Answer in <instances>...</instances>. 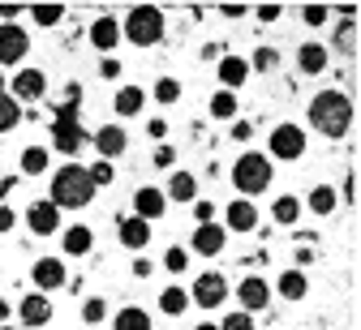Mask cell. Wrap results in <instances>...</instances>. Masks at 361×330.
Listing matches in <instances>:
<instances>
[{
	"label": "cell",
	"mask_w": 361,
	"mask_h": 330,
	"mask_svg": "<svg viewBox=\"0 0 361 330\" xmlns=\"http://www.w3.org/2000/svg\"><path fill=\"white\" fill-rule=\"evenodd\" d=\"M90 198H95V184H90L82 163H65L52 172V198L48 202L56 210H82V206H90Z\"/></svg>",
	"instance_id": "6da1fadb"
},
{
	"label": "cell",
	"mask_w": 361,
	"mask_h": 330,
	"mask_svg": "<svg viewBox=\"0 0 361 330\" xmlns=\"http://www.w3.org/2000/svg\"><path fill=\"white\" fill-rule=\"evenodd\" d=\"M310 125L319 129L323 137H344L348 125H353V103H348V94H344V90H323V94H314V103H310Z\"/></svg>",
	"instance_id": "7a4b0ae2"
},
{
	"label": "cell",
	"mask_w": 361,
	"mask_h": 330,
	"mask_svg": "<svg viewBox=\"0 0 361 330\" xmlns=\"http://www.w3.org/2000/svg\"><path fill=\"white\" fill-rule=\"evenodd\" d=\"M271 176H276V167H271V159L267 155H258V151H245L237 163H233V189L241 198H258L262 189H271Z\"/></svg>",
	"instance_id": "3957f363"
},
{
	"label": "cell",
	"mask_w": 361,
	"mask_h": 330,
	"mask_svg": "<svg viewBox=\"0 0 361 330\" xmlns=\"http://www.w3.org/2000/svg\"><path fill=\"white\" fill-rule=\"evenodd\" d=\"M121 34H125L133 47H155V43L164 39V9H155V5L129 9L125 22H121Z\"/></svg>",
	"instance_id": "277c9868"
},
{
	"label": "cell",
	"mask_w": 361,
	"mask_h": 330,
	"mask_svg": "<svg viewBox=\"0 0 361 330\" xmlns=\"http://www.w3.org/2000/svg\"><path fill=\"white\" fill-rule=\"evenodd\" d=\"M305 155V129L284 120L271 129V141H267V159H284V163H297Z\"/></svg>",
	"instance_id": "5b68a950"
},
{
	"label": "cell",
	"mask_w": 361,
	"mask_h": 330,
	"mask_svg": "<svg viewBox=\"0 0 361 330\" xmlns=\"http://www.w3.org/2000/svg\"><path fill=\"white\" fill-rule=\"evenodd\" d=\"M190 300L198 309H219L228 300V279H224V270H202L194 279V288H190Z\"/></svg>",
	"instance_id": "8992f818"
},
{
	"label": "cell",
	"mask_w": 361,
	"mask_h": 330,
	"mask_svg": "<svg viewBox=\"0 0 361 330\" xmlns=\"http://www.w3.org/2000/svg\"><path fill=\"white\" fill-rule=\"evenodd\" d=\"M82 141H86V129H82V120L73 116V108H65V112L52 120V146H56L61 155H78Z\"/></svg>",
	"instance_id": "52a82bcc"
},
{
	"label": "cell",
	"mask_w": 361,
	"mask_h": 330,
	"mask_svg": "<svg viewBox=\"0 0 361 330\" xmlns=\"http://www.w3.org/2000/svg\"><path fill=\"white\" fill-rule=\"evenodd\" d=\"M30 52V34L18 26V22H0V65L5 69H18Z\"/></svg>",
	"instance_id": "ba28073f"
},
{
	"label": "cell",
	"mask_w": 361,
	"mask_h": 330,
	"mask_svg": "<svg viewBox=\"0 0 361 330\" xmlns=\"http://www.w3.org/2000/svg\"><path fill=\"white\" fill-rule=\"evenodd\" d=\"M43 94H48V77H43L39 69H18V73H13L9 99H18V103H39Z\"/></svg>",
	"instance_id": "9c48e42d"
},
{
	"label": "cell",
	"mask_w": 361,
	"mask_h": 330,
	"mask_svg": "<svg viewBox=\"0 0 361 330\" xmlns=\"http://www.w3.org/2000/svg\"><path fill=\"white\" fill-rule=\"evenodd\" d=\"M190 245H194V253H202V258H219L224 245H228V231H224V223H198Z\"/></svg>",
	"instance_id": "30bf717a"
},
{
	"label": "cell",
	"mask_w": 361,
	"mask_h": 330,
	"mask_svg": "<svg viewBox=\"0 0 361 330\" xmlns=\"http://www.w3.org/2000/svg\"><path fill=\"white\" fill-rule=\"evenodd\" d=\"M35 288L48 296V292H56V288H65V279H69V270H65V262L61 258H39L35 262Z\"/></svg>",
	"instance_id": "8fae6325"
},
{
	"label": "cell",
	"mask_w": 361,
	"mask_h": 330,
	"mask_svg": "<svg viewBox=\"0 0 361 330\" xmlns=\"http://www.w3.org/2000/svg\"><path fill=\"white\" fill-rule=\"evenodd\" d=\"M224 231H254L258 227V206L250 198H233L228 206H224Z\"/></svg>",
	"instance_id": "7c38bea8"
},
{
	"label": "cell",
	"mask_w": 361,
	"mask_h": 330,
	"mask_svg": "<svg viewBox=\"0 0 361 330\" xmlns=\"http://www.w3.org/2000/svg\"><path fill=\"white\" fill-rule=\"evenodd\" d=\"M26 227L35 231V236H52L56 227H61V210L43 198V202H30L26 206Z\"/></svg>",
	"instance_id": "4fadbf2b"
},
{
	"label": "cell",
	"mask_w": 361,
	"mask_h": 330,
	"mask_svg": "<svg viewBox=\"0 0 361 330\" xmlns=\"http://www.w3.org/2000/svg\"><path fill=\"white\" fill-rule=\"evenodd\" d=\"M164 210H168V198H164V189L147 184V189H138V193H133V215H138V219L155 223V219H159Z\"/></svg>",
	"instance_id": "5bb4252c"
},
{
	"label": "cell",
	"mask_w": 361,
	"mask_h": 330,
	"mask_svg": "<svg viewBox=\"0 0 361 330\" xmlns=\"http://www.w3.org/2000/svg\"><path fill=\"white\" fill-rule=\"evenodd\" d=\"M95 151L104 155V163L121 159V155L129 151V137H125V129H121V125H104V129L95 133Z\"/></svg>",
	"instance_id": "9a60e30c"
},
{
	"label": "cell",
	"mask_w": 361,
	"mask_h": 330,
	"mask_svg": "<svg viewBox=\"0 0 361 330\" xmlns=\"http://www.w3.org/2000/svg\"><path fill=\"white\" fill-rule=\"evenodd\" d=\"M18 317H22L26 326H48V322H52V296H43V292H30V296H22V305H18Z\"/></svg>",
	"instance_id": "2e32d148"
},
{
	"label": "cell",
	"mask_w": 361,
	"mask_h": 330,
	"mask_svg": "<svg viewBox=\"0 0 361 330\" xmlns=\"http://www.w3.org/2000/svg\"><path fill=\"white\" fill-rule=\"evenodd\" d=\"M237 300H241V309H245V313H258V309H267V305H271V288H267L258 274H250V279H241Z\"/></svg>",
	"instance_id": "e0dca14e"
},
{
	"label": "cell",
	"mask_w": 361,
	"mask_h": 330,
	"mask_svg": "<svg viewBox=\"0 0 361 330\" xmlns=\"http://www.w3.org/2000/svg\"><path fill=\"white\" fill-rule=\"evenodd\" d=\"M327 61H331V47H327V43H301V47H297V69L310 73V77L323 73Z\"/></svg>",
	"instance_id": "ac0fdd59"
},
{
	"label": "cell",
	"mask_w": 361,
	"mask_h": 330,
	"mask_svg": "<svg viewBox=\"0 0 361 330\" xmlns=\"http://www.w3.org/2000/svg\"><path fill=\"white\" fill-rule=\"evenodd\" d=\"M116 236H121L125 249H147V241H151V223L138 219V215H129V219L116 223Z\"/></svg>",
	"instance_id": "d6986e66"
},
{
	"label": "cell",
	"mask_w": 361,
	"mask_h": 330,
	"mask_svg": "<svg viewBox=\"0 0 361 330\" xmlns=\"http://www.w3.org/2000/svg\"><path fill=\"white\" fill-rule=\"evenodd\" d=\"M61 245H65V253H69V258H86L90 249H95V231H90L86 223H73V227H65Z\"/></svg>",
	"instance_id": "ffe728a7"
},
{
	"label": "cell",
	"mask_w": 361,
	"mask_h": 330,
	"mask_svg": "<svg viewBox=\"0 0 361 330\" xmlns=\"http://www.w3.org/2000/svg\"><path fill=\"white\" fill-rule=\"evenodd\" d=\"M112 108H116L121 120L138 116V112L147 108V90H142V86H121V90H116V99H112Z\"/></svg>",
	"instance_id": "44dd1931"
},
{
	"label": "cell",
	"mask_w": 361,
	"mask_h": 330,
	"mask_svg": "<svg viewBox=\"0 0 361 330\" xmlns=\"http://www.w3.org/2000/svg\"><path fill=\"white\" fill-rule=\"evenodd\" d=\"M90 43H95L99 52H112L121 43V18H95L90 22Z\"/></svg>",
	"instance_id": "7402d4cb"
},
{
	"label": "cell",
	"mask_w": 361,
	"mask_h": 330,
	"mask_svg": "<svg viewBox=\"0 0 361 330\" xmlns=\"http://www.w3.org/2000/svg\"><path fill=\"white\" fill-rule=\"evenodd\" d=\"M245 77H250V61H241V56H219V86L224 90L237 94V86H245Z\"/></svg>",
	"instance_id": "603a6c76"
},
{
	"label": "cell",
	"mask_w": 361,
	"mask_h": 330,
	"mask_svg": "<svg viewBox=\"0 0 361 330\" xmlns=\"http://www.w3.org/2000/svg\"><path fill=\"white\" fill-rule=\"evenodd\" d=\"M164 198H172V202H194V198H198V180H194V172H172Z\"/></svg>",
	"instance_id": "cb8c5ba5"
},
{
	"label": "cell",
	"mask_w": 361,
	"mask_h": 330,
	"mask_svg": "<svg viewBox=\"0 0 361 330\" xmlns=\"http://www.w3.org/2000/svg\"><path fill=\"white\" fill-rule=\"evenodd\" d=\"M112 330H151V313L138 309V305H125V309L112 317Z\"/></svg>",
	"instance_id": "d4e9b609"
},
{
	"label": "cell",
	"mask_w": 361,
	"mask_h": 330,
	"mask_svg": "<svg viewBox=\"0 0 361 330\" xmlns=\"http://www.w3.org/2000/svg\"><path fill=\"white\" fill-rule=\"evenodd\" d=\"M185 309H190V292H185V288H176V283H172V288H164V292H159V313L180 317Z\"/></svg>",
	"instance_id": "484cf974"
},
{
	"label": "cell",
	"mask_w": 361,
	"mask_h": 330,
	"mask_svg": "<svg viewBox=\"0 0 361 330\" xmlns=\"http://www.w3.org/2000/svg\"><path fill=\"white\" fill-rule=\"evenodd\" d=\"M271 219H276L280 227H293V223L301 219V202H297L293 193H284V198H276V202H271Z\"/></svg>",
	"instance_id": "4316f807"
},
{
	"label": "cell",
	"mask_w": 361,
	"mask_h": 330,
	"mask_svg": "<svg viewBox=\"0 0 361 330\" xmlns=\"http://www.w3.org/2000/svg\"><path fill=\"white\" fill-rule=\"evenodd\" d=\"M52 167V151H43V146H26L22 151V172L26 176H43Z\"/></svg>",
	"instance_id": "83f0119b"
},
{
	"label": "cell",
	"mask_w": 361,
	"mask_h": 330,
	"mask_svg": "<svg viewBox=\"0 0 361 330\" xmlns=\"http://www.w3.org/2000/svg\"><path fill=\"white\" fill-rule=\"evenodd\" d=\"M305 288H310V283H305L301 270H284L280 274V296L284 300H305Z\"/></svg>",
	"instance_id": "f1b7e54d"
},
{
	"label": "cell",
	"mask_w": 361,
	"mask_h": 330,
	"mask_svg": "<svg viewBox=\"0 0 361 330\" xmlns=\"http://www.w3.org/2000/svg\"><path fill=\"white\" fill-rule=\"evenodd\" d=\"M211 116L215 120H233L237 116V94L233 90H215L211 94Z\"/></svg>",
	"instance_id": "f546056e"
},
{
	"label": "cell",
	"mask_w": 361,
	"mask_h": 330,
	"mask_svg": "<svg viewBox=\"0 0 361 330\" xmlns=\"http://www.w3.org/2000/svg\"><path fill=\"white\" fill-rule=\"evenodd\" d=\"M22 125V103L9 99V94H0V133H13Z\"/></svg>",
	"instance_id": "4dcf8cb0"
},
{
	"label": "cell",
	"mask_w": 361,
	"mask_h": 330,
	"mask_svg": "<svg viewBox=\"0 0 361 330\" xmlns=\"http://www.w3.org/2000/svg\"><path fill=\"white\" fill-rule=\"evenodd\" d=\"M310 206H314V215H331V210H336V189L319 184V189L310 193Z\"/></svg>",
	"instance_id": "1f68e13d"
},
{
	"label": "cell",
	"mask_w": 361,
	"mask_h": 330,
	"mask_svg": "<svg viewBox=\"0 0 361 330\" xmlns=\"http://www.w3.org/2000/svg\"><path fill=\"white\" fill-rule=\"evenodd\" d=\"M30 18H35V26H56L65 18V5H35Z\"/></svg>",
	"instance_id": "d6a6232c"
},
{
	"label": "cell",
	"mask_w": 361,
	"mask_h": 330,
	"mask_svg": "<svg viewBox=\"0 0 361 330\" xmlns=\"http://www.w3.org/2000/svg\"><path fill=\"white\" fill-rule=\"evenodd\" d=\"M219 330H254V313L237 309V313H224V322H215Z\"/></svg>",
	"instance_id": "836d02e7"
},
{
	"label": "cell",
	"mask_w": 361,
	"mask_h": 330,
	"mask_svg": "<svg viewBox=\"0 0 361 330\" xmlns=\"http://www.w3.org/2000/svg\"><path fill=\"white\" fill-rule=\"evenodd\" d=\"M276 65H280V52H276V47H258L254 61H250V69H258V73H271Z\"/></svg>",
	"instance_id": "e575fe53"
},
{
	"label": "cell",
	"mask_w": 361,
	"mask_h": 330,
	"mask_svg": "<svg viewBox=\"0 0 361 330\" xmlns=\"http://www.w3.org/2000/svg\"><path fill=\"white\" fill-rule=\"evenodd\" d=\"M155 99H159V103H176V99H180V82H176V77H159V82H155Z\"/></svg>",
	"instance_id": "d590c367"
},
{
	"label": "cell",
	"mask_w": 361,
	"mask_h": 330,
	"mask_svg": "<svg viewBox=\"0 0 361 330\" xmlns=\"http://www.w3.org/2000/svg\"><path fill=\"white\" fill-rule=\"evenodd\" d=\"M108 317V305L99 300V296H90L86 305H82V322H90V326H95V322H104Z\"/></svg>",
	"instance_id": "8d00e7d4"
},
{
	"label": "cell",
	"mask_w": 361,
	"mask_h": 330,
	"mask_svg": "<svg viewBox=\"0 0 361 330\" xmlns=\"http://www.w3.org/2000/svg\"><path fill=\"white\" fill-rule=\"evenodd\" d=\"M301 18H305V26H327V22H331V9H327V5H305Z\"/></svg>",
	"instance_id": "74e56055"
},
{
	"label": "cell",
	"mask_w": 361,
	"mask_h": 330,
	"mask_svg": "<svg viewBox=\"0 0 361 330\" xmlns=\"http://www.w3.org/2000/svg\"><path fill=\"white\" fill-rule=\"evenodd\" d=\"M164 266L180 274V270H185V266H190V249H180V245H172V249L164 253Z\"/></svg>",
	"instance_id": "f35d334b"
},
{
	"label": "cell",
	"mask_w": 361,
	"mask_h": 330,
	"mask_svg": "<svg viewBox=\"0 0 361 330\" xmlns=\"http://www.w3.org/2000/svg\"><path fill=\"white\" fill-rule=\"evenodd\" d=\"M86 176H90V184H95V189H99V184H112V163H104V159H99V163H90Z\"/></svg>",
	"instance_id": "ab89813d"
},
{
	"label": "cell",
	"mask_w": 361,
	"mask_h": 330,
	"mask_svg": "<svg viewBox=\"0 0 361 330\" xmlns=\"http://www.w3.org/2000/svg\"><path fill=\"white\" fill-rule=\"evenodd\" d=\"M99 73H104L108 82H112V77H121V61H116V56H108V61L99 65Z\"/></svg>",
	"instance_id": "60d3db41"
},
{
	"label": "cell",
	"mask_w": 361,
	"mask_h": 330,
	"mask_svg": "<svg viewBox=\"0 0 361 330\" xmlns=\"http://www.w3.org/2000/svg\"><path fill=\"white\" fill-rule=\"evenodd\" d=\"M280 13H284L280 5H258V22H276Z\"/></svg>",
	"instance_id": "b9f144b4"
},
{
	"label": "cell",
	"mask_w": 361,
	"mask_h": 330,
	"mask_svg": "<svg viewBox=\"0 0 361 330\" xmlns=\"http://www.w3.org/2000/svg\"><path fill=\"white\" fill-rule=\"evenodd\" d=\"M172 159H176L172 146H159V151H155V163H159V167H172Z\"/></svg>",
	"instance_id": "7bdbcfd3"
},
{
	"label": "cell",
	"mask_w": 361,
	"mask_h": 330,
	"mask_svg": "<svg viewBox=\"0 0 361 330\" xmlns=\"http://www.w3.org/2000/svg\"><path fill=\"white\" fill-rule=\"evenodd\" d=\"M13 223H18V215L9 206H0V231H13Z\"/></svg>",
	"instance_id": "ee69618b"
},
{
	"label": "cell",
	"mask_w": 361,
	"mask_h": 330,
	"mask_svg": "<svg viewBox=\"0 0 361 330\" xmlns=\"http://www.w3.org/2000/svg\"><path fill=\"white\" fill-rule=\"evenodd\" d=\"M194 215H198V223H211V215H215V206H211V202H198V206H194Z\"/></svg>",
	"instance_id": "f6af8a7d"
},
{
	"label": "cell",
	"mask_w": 361,
	"mask_h": 330,
	"mask_svg": "<svg viewBox=\"0 0 361 330\" xmlns=\"http://www.w3.org/2000/svg\"><path fill=\"white\" fill-rule=\"evenodd\" d=\"M219 13H224V18H245L250 9H245V5H219Z\"/></svg>",
	"instance_id": "bcb514c9"
},
{
	"label": "cell",
	"mask_w": 361,
	"mask_h": 330,
	"mask_svg": "<svg viewBox=\"0 0 361 330\" xmlns=\"http://www.w3.org/2000/svg\"><path fill=\"white\" fill-rule=\"evenodd\" d=\"M250 133H254V125H250V120H241V125H233V137H237V141H245Z\"/></svg>",
	"instance_id": "7dc6e473"
},
{
	"label": "cell",
	"mask_w": 361,
	"mask_h": 330,
	"mask_svg": "<svg viewBox=\"0 0 361 330\" xmlns=\"http://www.w3.org/2000/svg\"><path fill=\"white\" fill-rule=\"evenodd\" d=\"M147 133H151V137H164V133H168V125H164V120H147Z\"/></svg>",
	"instance_id": "c3c4849f"
},
{
	"label": "cell",
	"mask_w": 361,
	"mask_h": 330,
	"mask_svg": "<svg viewBox=\"0 0 361 330\" xmlns=\"http://www.w3.org/2000/svg\"><path fill=\"white\" fill-rule=\"evenodd\" d=\"M133 274H142V279H147V274H151V262H147V258H138V262H133Z\"/></svg>",
	"instance_id": "681fc988"
},
{
	"label": "cell",
	"mask_w": 361,
	"mask_h": 330,
	"mask_svg": "<svg viewBox=\"0 0 361 330\" xmlns=\"http://www.w3.org/2000/svg\"><path fill=\"white\" fill-rule=\"evenodd\" d=\"M18 13H22L18 5H0V18H5V22H9V18H18Z\"/></svg>",
	"instance_id": "f907efd6"
},
{
	"label": "cell",
	"mask_w": 361,
	"mask_h": 330,
	"mask_svg": "<svg viewBox=\"0 0 361 330\" xmlns=\"http://www.w3.org/2000/svg\"><path fill=\"white\" fill-rule=\"evenodd\" d=\"M194 330H219V326H215V322H198Z\"/></svg>",
	"instance_id": "816d5d0a"
},
{
	"label": "cell",
	"mask_w": 361,
	"mask_h": 330,
	"mask_svg": "<svg viewBox=\"0 0 361 330\" xmlns=\"http://www.w3.org/2000/svg\"><path fill=\"white\" fill-rule=\"evenodd\" d=\"M5 317H9V305H5V300H0V322H5Z\"/></svg>",
	"instance_id": "f5cc1de1"
},
{
	"label": "cell",
	"mask_w": 361,
	"mask_h": 330,
	"mask_svg": "<svg viewBox=\"0 0 361 330\" xmlns=\"http://www.w3.org/2000/svg\"><path fill=\"white\" fill-rule=\"evenodd\" d=\"M5 90H9V82H5V73H0V94H5Z\"/></svg>",
	"instance_id": "db71d44e"
}]
</instances>
